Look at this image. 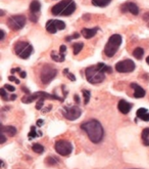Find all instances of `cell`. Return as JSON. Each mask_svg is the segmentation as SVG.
I'll list each match as a JSON object with an SVG mask.
<instances>
[{"instance_id":"cell-1","label":"cell","mask_w":149,"mask_h":169,"mask_svg":"<svg viewBox=\"0 0 149 169\" xmlns=\"http://www.w3.org/2000/svg\"><path fill=\"white\" fill-rule=\"evenodd\" d=\"M81 128L88 134V137L92 143H98L102 141L104 130L101 123L96 119H91L81 125Z\"/></svg>"},{"instance_id":"cell-2","label":"cell","mask_w":149,"mask_h":169,"mask_svg":"<svg viewBox=\"0 0 149 169\" xmlns=\"http://www.w3.org/2000/svg\"><path fill=\"white\" fill-rule=\"evenodd\" d=\"M103 66H104L103 62H99L98 65L88 67L86 69L85 74L88 82H90L91 84H98L104 80L105 73L103 72Z\"/></svg>"},{"instance_id":"cell-3","label":"cell","mask_w":149,"mask_h":169,"mask_svg":"<svg viewBox=\"0 0 149 169\" xmlns=\"http://www.w3.org/2000/svg\"><path fill=\"white\" fill-rule=\"evenodd\" d=\"M122 42H123V38L121 35L119 34H113L109 37L108 41H107L106 45L104 48V53L108 58H112L113 55L117 53L119 47L121 46Z\"/></svg>"},{"instance_id":"cell-4","label":"cell","mask_w":149,"mask_h":169,"mask_svg":"<svg viewBox=\"0 0 149 169\" xmlns=\"http://www.w3.org/2000/svg\"><path fill=\"white\" fill-rule=\"evenodd\" d=\"M14 53L20 58H29L33 53V46L27 41H18L14 44Z\"/></svg>"},{"instance_id":"cell-5","label":"cell","mask_w":149,"mask_h":169,"mask_svg":"<svg viewBox=\"0 0 149 169\" xmlns=\"http://www.w3.org/2000/svg\"><path fill=\"white\" fill-rule=\"evenodd\" d=\"M56 75H57L56 69H54L50 65H45L42 68V70H41L40 78L43 84H49L55 78Z\"/></svg>"},{"instance_id":"cell-6","label":"cell","mask_w":149,"mask_h":169,"mask_svg":"<svg viewBox=\"0 0 149 169\" xmlns=\"http://www.w3.org/2000/svg\"><path fill=\"white\" fill-rule=\"evenodd\" d=\"M26 16L22 14H16V16H11L7 20V26L13 31L20 30L26 25Z\"/></svg>"},{"instance_id":"cell-7","label":"cell","mask_w":149,"mask_h":169,"mask_svg":"<svg viewBox=\"0 0 149 169\" xmlns=\"http://www.w3.org/2000/svg\"><path fill=\"white\" fill-rule=\"evenodd\" d=\"M54 149L56 153L60 156H69L73 152V145L69 141L60 139V141H57L55 143Z\"/></svg>"},{"instance_id":"cell-8","label":"cell","mask_w":149,"mask_h":169,"mask_svg":"<svg viewBox=\"0 0 149 169\" xmlns=\"http://www.w3.org/2000/svg\"><path fill=\"white\" fill-rule=\"evenodd\" d=\"M136 66L135 62L132 60H121V62H117L115 65V70L119 73H130L133 72L135 70Z\"/></svg>"},{"instance_id":"cell-9","label":"cell","mask_w":149,"mask_h":169,"mask_svg":"<svg viewBox=\"0 0 149 169\" xmlns=\"http://www.w3.org/2000/svg\"><path fill=\"white\" fill-rule=\"evenodd\" d=\"M63 114L67 120H77L78 118H80V116L82 115V111L79 107L77 106H73V107H65L63 110Z\"/></svg>"},{"instance_id":"cell-10","label":"cell","mask_w":149,"mask_h":169,"mask_svg":"<svg viewBox=\"0 0 149 169\" xmlns=\"http://www.w3.org/2000/svg\"><path fill=\"white\" fill-rule=\"evenodd\" d=\"M73 0H61L60 2H58L57 4H55L52 8H51V12L53 16H61L63 13L67 6L71 4V2Z\"/></svg>"},{"instance_id":"cell-11","label":"cell","mask_w":149,"mask_h":169,"mask_svg":"<svg viewBox=\"0 0 149 169\" xmlns=\"http://www.w3.org/2000/svg\"><path fill=\"white\" fill-rule=\"evenodd\" d=\"M121 11L122 12H127L130 11L134 16H137L139 13V7L137 6V4L133 3V2H126L121 6Z\"/></svg>"},{"instance_id":"cell-12","label":"cell","mask_w":149,"mask_h":169,"mask_svg":"<svg viewBox=\"0 0 149 169\" xmlns=\"http://www.w3.org/2000/svg\"><path fill=\"white\" fill-rule=\"evenodd\" d=\"M131 87L134 89V97L135 99H142L145 97V90L137 83H131Z\"/></svg>"},{"instance_id":"cell-13","label":"cell","mask_w":149,"mask_h":169,"mask_svg":"<svg viewBox=\"0 0 149 169\" xmlns=\"http://www.w3.org/2000/svg\"><path fill=\"white\" fill-rule=\"evenodd\" d=\"M132 107H133L132 104L128 103L127 101H124V99L119 101V105H117V109H119V111L121 113H123V114H128V113L131 111Z\"/></svg>"},{"instance_id":"cell-14","label":"cell","mask_w":149,"mask_h":169,"mask_svg":"<svg viewBox=\"0 0 149 169\" xmlns=\"http://www.w3.org/2000/svg\"><path fill=\"white\" fill-rule=\"evenodd\" d=\"M97 31H98V28H93V29H88V28H84L82 29V35L84 38L86 39H90L92 37H94L96 35Z\"/></svg>"},{"instance_id":"cell-15","label":"cell","mask_w":149,"mask_h":169,"mask_svg":"<svg viewBox=\"0 0 149 169\" xmlns=\"http://www.w3.org/2000/svg\"><path fill=\"white\" fill-rule=\"evenodd\" d=\"M136 115H137V117H139L141 120L147 121V122L149 121V112L146 109H144V108H140L139 110H137Z\"/></svg>"},{"instance_id":"cell-16","label":"cell","mask_w":149,"mask_h":169,"mask_svg":"<svg viewBox=\"0 0 149 169\" xmlns=\"http://www.w3.org/2000/svg\"><path fill=\"white\" fill-rule=\"evenodd\" d=\"M1 131L8 135V136H14L16 134V128L14 126H2Z\"/></svg>"},{"instance_id":"cell-17","label":"cell","mask_w":149,"mask_h":169,"mask_svg":"<svg viewBox=\"0 0 149 169\" xmlns=\"http://www.w3.org/2000/svg\"><path fill=\"white\" fill-rule=\"evenodd\" d=\"M46 30L51 34H55L57 32L56 25H55V20H49L46 23Z\"/></svg>"},{"instance_id":"cell-18","label":"cell","mask_w":149,"mask_h":169,"mask_svg":"<svg viewBox=\"0 0 149 169\" xmlns=\"http://www.w3.org/2000/svg\"><path fill=\"white\" fill-rule=\"evenodd\" d=\"M41 9V4L38 0H33L30 4V10L32 13H37Z\"/></svg>"},{"instance_id":"cell-19","label":"cell","mask_w":149,"mask_h":169,"mask_svg":"<svg viewBox=\"0 0 149 169\" xmlns=\"http://www.w3.org/2000/svg\"><path fill=\"white\" fill-rule=\"evenodd\" d=\"M51 58H52L54 62H63L65 58V53H56L55 51H52V53H51Z\"/></svg>"},{"instance_id":"cell-20","label":"cell","mask_w":149,"mask_h":169,"mask_svg":"<svg viewBox=\"0 0 149 169\" xmlns=\"http://www.w3.org/2000/svg\"><path fill=\"white\" fill-rule=\"evenodd\" d=\"M76 10V3L74 2V0L71 2V4H70L69 6L67 7V9L63 11V13L61 14V16H71L72 13H74V11Z\"/></svg>"},{"instance_id":"cell-21","label":"cell","mask_w":149,"mask_h":169,"mask_svg":"<svg viewBox=\"0 0 149 169\" xmlns=\"http://www.w3.org/2000/svg\"><path fill=\"white\" fill-rule=\"evenodd\" d=\"M0 93H1V97L3 101H14V99H16L15 94H11L9 97V94H7V93L5 92V88H4V87L0 89Z\"/></svg>"},{"instance_id":"cell-22","label":"cell","mask_w":149,"mask_h":169,"mask_svg":"<svg viewBox=\"0 0 149 169\" xmlns=\"http://www.w3.org/2000/svg\"><path fill=\"white\" fill-rule=\"evenodd\" d=\"M142 141H143L144 146L146 147H149V127L145 128L143 131H142Z\"/></svg>"},{"instance_id":"cell-23","label":"cell","mask_w":149,"mask_h":169,"mask_svg":"<svg viewBox=\"0 0 149 169\" xmlns=\"http://www.w3.org/2000/svg\"><path fill=\"white\" fill-rule=\"evenodd\" d=\"M111 2V0H92V4L98 7H104L107 6Z\"/></svg>"},{"instance_id":"cell-24","label":"cell","mask_w":149,"mask_h":169,"mask_svg":"<svg viewBox=\"0 0 149 169\" xmlns=\"http://www.w3.org/2000/svg\"><path fill=\"white\" fill-rule=\"evenodd\" d=\"M133 55H134V58H136L137 60H141L144 55V49L141 48V47H137V48L134 49Z\"/></svg>"},{"instance_id":"cell-25","label":"cell","mask_w":149,"mask_h":169,"mask_svg":"<svg viewBox=\"0 0 149 169\" xmlns=\"http://www.w3.org/2000/svg\"><path fill=\"white\" fill-rule=\"evenodd\" d=\"M32 149H33V151H34L35 153H37V154H42L43 152H44V147H43L41 143H33Z\"/></svg>"},{"instance_id":"cell-26","label":"cell","mask_w":149,"mask_h":169,"mask_svg":"<svg viewBox=\"0 0 149 169\" xmlns=\"http://www.w3.org/2000/svg\"><path fill=\"white\" fill-rule=\"evenodd\" d=\"M39 135H42V132H38V133H37L36 132V127H35V126L31 127V130H30V132H29V134H28L29 138H30V139L35 138V137L39 136Z\"/></svg>"},{"instance_id":"cell-27","label":"cell","mask_w":149,"mask_h":169,"mask_svg":"<svg viewBox=\"0 0 149 169\" xmlns=\"http://www.w3.org/2000/svg\"><path fill=\"white\" fill-rule=\"evenodd\" d=\"M83 46H84V44L81 42L79 43H74L73 45V51H74V55H78L79 53H80L81 50L83 49Z\"/></svg>"},{"instance_id":"cell-28","label":"cell","mask_w":149,"mask_h":169,"mask_svg":"<svg viewBox=\"0 0 149 169\" xmlns=\"http://www.w3.org/2000/svg\"><path fill=\"white\" fill-rule=\"evenodd\" d=\"M57 162H58V160H56L54 157H47L46 159H45V163H46L47 165H49V166L56 165Z\"/></svg>"},{"instance_id":"cell-29","label":"cell","mask_w":149,"mask_h":169,"mask_svg":"<svg viewBox=\"0 0 149 169\" xmlns=\"http://www.w3.org/2000/svg\"><path fill=\"white\" fill-rule=\"evenodd\" d=\"M55 25H56L57 30H63V29H65V23L63 22V21L55 20Z\"/></svg>"},{"instance_id":"cell-30","label":"cell","mask_w":149,"mask_h":169,"mask_svg":"<svg viewBox=\"0 0 149 169\" xmlns=\"http://www.w3.org/2000/svg\"><path fill=\"white\" fill-rule=\"evenodd\" d=\"M82 92H83V95H84V104L87 105V104L89 103V99H90L91 93H90V91H88V90H83Z\"/></svg>"},{"instance_id":"cell-31","label":"cell","mask_w":149,"mask_h":169,"mask_svg":"<svg viewBox=\"0 0 149 169\" xmlns=\"http://www.w3.org/2000/svg\"><path fill=\"white\" fill-rule=\"evenodd\" d=\"M63 74L67 75V77L71 81H76V77H74V74H72V73L69 72V69H65V70H63Z\"/></svg>"},{"instance_id":"cell-32","label":"cell","mask_w":149,"mask_h":169,"mask_svg":"<svg viewBox=\"0 0 149 169\" xmlns=\"http://www.w3.org/2000/svg\"><path fill=\"white\" fill-rule=\"evenodd\" d=\"M43 105H44V99H39L38 102H37V104H36V109L37 110H41V109H42V107H43Z\"/></svg>"},{"instance_id":"cell-33","label":"cell","mask_w":149,"mask_h":169,"mask_svg":"<svg viewBox=\"0 0 149 169\" xmlns=\"http://www.w3.org/2000/svg\"><path fill=\"white\" fill-rule=\"evenodd\" d=\"M30 21L33 23H37V21H38V16H37L35 13H31L30 14Z\"/></svg>"},{"instance_id":"cell-34","label":"cell","mask_w":149,"mask_h":169,"mask_svg":"<svg viewBox=\"0 0 149 169\" xmlns=\"http://www.w3.org/2000/svg\"><path fill=\"white\" fill-rule=\"evenodd\" d=\"M4 88H5L6 90H8V91H14V90H15V87H13L12 85H8V84L4 85Z\"/></svg>"},{"instance_id":"cell-35","label":"cell","mask_w":149,"mask_h":169,"mask_svg":"<svg viewBox=\"0 0 149 169\" xmlns=\"http://www.w3.org/2000/svg\"><path fill=\"white\" fill-rule=\"evenodd\" d=\"M143 20L147 23V26L149 27V12H146V13L143 14Z\"/></svg>"},{"instance_id":"cell-36","label":"cell","mask_w":149,"mask_h":169,"mask_svg":"<svg viewBox=\"0 0 149 169\" xmlns=\"http://www.w3.org/2000/svg\"><path fill=\"white\" fill-rule=\"evenodd\" d=\"M8 79H9L10 81H14V82H15L16 84H20V80H18V79H16L15 77H13V76H9V77H8Z\"/></svg>"},{"instance_id":"cell-37","label":"cell","mask_w":149,"mask_h":169,"mask_svg":"<svg viewBox=\"0 0 149 169\" xmlns=\"http://www.w3.org/2000/svg\"><path fill=\"white\" fill-rule=\"evenodd\" d=\"M65 51H67V46H65V45H60V47H59V53H65Z\"/></svg>"},{"instance_id":"cell-38","label":"cell","mask_w":149,"mask_h":169,"mask_svg":"<svg viewBox=\"0 0 149 169\" xmlns=\"http://www.w3.org/2000/svg\"><path fill=\"white\" fill-rule=\"evenodd\" d=\"M10 72H11V74H14V73H15V72L20 73V72H22V71H20V68H16V69H11V71H10Z\"/></svg>"},{"instance_id":"cell-39","label":"cell","mask_w":149,"mask_h":169,"mask_svg":"<svg viewBox=\"0 0 149 169\" xmlns=\"http://www.w3.org/2000/svg\"><path fill=\"white\" fill-rule=\"evenodd\" d=\"M22 91H25V92H26L27 94H30V90H29V89L27 88V87L22 86Z\"/></svg>"},{"instance_id":"cell-40","label":"cell","mask_w":149,"mask_h":169,"mask_svg":"<svg viewBox=\"0 0 149 169\" xmlns=\"http://www.w3.org/2000/svg\"><path fill=\"white\" fill-rule=\"evenodd\" d=\"M43 123H44V121H43L42 119H39V120L37 121V125H38V126H42Z\"/></svg>"},{"instance_id":"cell-41","label":"cell","mask_w":149,"mask_h":169,"mask_svg":"<svg viewBox=\"0 0 149 169\" xmlns=\"http://www.w3.org/2000/svg\"><path fill=\"white\" fill-rule=\"evenodd\" d=\"M5 141H6L5 136H4V135L2 134V135H1V141H0V143H5Z\"/></svg>"},{"instance_id":"cell-42","label":"cell","mask_w":149,"mask_h":169,"mask_svg":"<svg viewBox=\"0 0 149 169\" xmlns=\"http://www.w3.org/2000/svg\"><path fill=\"white\" fill-rule=\"evenodd\" d=\"M0 33H1V37H0V39H1V40H3V39H4V36H5V33H4V31H3V30L0 31Z\"/></svg>"},{"instance_id":"cell-43","label":"cell","mask_w":149,"mask_h":169,"mask_svg":"<svg viewBox=\"0 0 149 169\" xmlns=\"http://www.w3.org/2000/svg\"><path fill=\"white\" fill-rule=\"evenodd\" d=\"M20 76L22 77V78H25V77L27 76V73H26V72H24V71H22V72H20Z\"/></svg>"},{"instance_id":"cell-44","label":"cell","mask_w":149,"mask_h":169,"mask_svg":"<svg viewBox=\"0 0 149 169\" xmlns=\"http://www.w3.org/2000/svg\"><path fill=\"white\" fill-rule=\"evenodd\" d=\"M74 101H76V103H77V104H79V103H80V99H79L78 94H74Z\"/></svg>"},{"instance_id":"cell-45","label":"cell","mask_w":149,"mask_h":169,"mask_svg":"<svg viewBox=\"0 0 149 169\" xmlns=\"http://www.w3.org/2000/svg\"><path fill=\"white\" fill-rule=\"evenodd\" d=\"M51 108H52V107H51V106H49V107H47L46 109L44 110V112H43V113H47L48 111H50V110H51Z\"/></svg>"},{"instance_id":"cell-46","label":"cell","mask_w":149,"mask_h":169,"mask_svg":"<svg viewBox=\"0 0 149 169\" xmlns=\"http://www.w3.org/2000/svg\"><path fill=\"white\" fill-rule=\"evenodd\" d=\"M89 18H90V16H89V14H85V16H84V20H89Z\"/></svg>"},{"instance_id":"cell-47","label":"cell","mask_w":149,"mask_h":169,"mask_svg":"<svg viewBox=\"0 0 149 169\" xmlns=\"http://www.w3.org/2000/svg\"><path fill=\"white\" fill-rule=\"evenodd\" d=\"M0 16H4V11H3V10H1V11H0Z\"/></svg>"},{"instance_id":"cell-48","label":"cell","mask_w":149,"mask_h":169,"mask_svg":"<svg viewBox=\"0 0 149 169\" xmlns=\"http://www.w3.org/2000/svg\"><path fill=\"white\" fill-rule=\"evenodd\" d=\"M146 62H147V64L149 65V55L147 56V58H146Z\"/></svg>"}]
</instances>
